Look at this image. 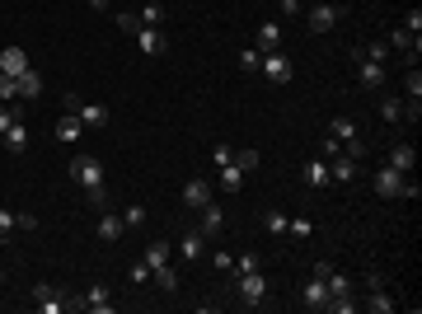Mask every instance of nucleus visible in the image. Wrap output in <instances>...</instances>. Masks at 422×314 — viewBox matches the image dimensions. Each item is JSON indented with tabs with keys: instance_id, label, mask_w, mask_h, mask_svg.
<instances>
[{
	"instance_id": "31",
	"label": "nucleus",
	"mask_w": 422,
	"mask_h": 314,
	"mask_svg": "<svg viewBox=\"0 0 422 314\" xmlns=\"http://www.w3.org/2000/svg\"><path fill=\"white\" fill-rule=\"evenodd\" d=\"M287 221H291V216L277 211V206H272V211H263V230H267V235H287Z\"/></svg>"
},
{
	"instance_id": "27",
	"label": "nucleus",
	"mask_w": 422,
	"mask_h": 314,
	"mask_svg": "<svg viewBox=\"0 0 422 314\" xmlns=\"http://www.w3.org/2000/svg\"><path fill=\"white\" fill-rule=\"evenodd\" d=\"M324 286H329V300H334V295H352V277H343V272H324Z\"/></svg>"
},
{
	"instance_id": "21",
	"label": "nucleus",
	"mask_w": 422,
	"mask_h": 314,
	"mask_svg": "<svg viewBox=\"0 0 422 314\" xmlns=\"http://www.w3.org/2000/svg\"><path fill=\"white\" fill-rule=\"evenodd\" d=\"M127 235V225H123V216H103V221H99V239H103V244H118V239H123Z\"/></svg>"
},
{
	"instance_id": "34",
	"label": "nucleus",
	"mask_w": 422,
	"mask_h": 314,
	"mask_svg": "<svg viewBox=\"0 0 422 314\" xmlns=\"http://www.w3.org/2000/svg\"><path fill=\"white\" fill-rule=\"evenodd\" d=\"M258 66H263V52H258V47H245V52H240V70H245V75H258Z\"/></svg>"
},
{
	"instance_id": "48",
	"label": "nucleus",
	"mask_w": 422,
	"mask_h": 314,
	"mask_svg": "<svg viewBox=\"0 0 422 314\" xmlns=\"http://www.w3.org/2000/svg\"><path fill=\"white\" fill-rule=\"evenodd\" d=\"M127 277L141 286V281H150V268H145V263H132V272H127Z\"/></svg>"
},
{
	"instance_id": "40",
	"label": "nucleus",
	"mask_w": 422,
	"mask_h": 314,
	"mask_svg": "<svg viewBox=\"0 0 422 314\" xmlns=\"http://www.w3.org/2000/svg\"><path fill=\"white\" fill-rule=\"evenodd\" d=\"M235 164L245 169V174H254V169L263 164V155H258V150H235Z\"/></svg>"
},
{
	"instance_id": "41",
	"label": "nucleus",
	"mask_w": 422,
	"mask_h": 314,
	"mask_svg": "<svg viewBox=\"0 0 422 314\" xmlns=\"http://www.w3.org/2000/svg\"><path fill=\"white\" fill-rule=\"evenodd\" d=\"M123 225H127V230H132V225H145V206H141V202H132V206L123 211Z\"/></svg>"
},
{
	"instance_id": "28",
	"label": "nucleus",
	"mask_w": 422,
	"mask_h": 314,
	"mask_svg": "<svg viewBox=\"0 0 422 314\" xmlns=\"http://www.w3.org/2000/svg\"><path fill=\"white\" fill-rule=\"evenodd\" d=\"M221 188L225 192H240V188H245V169L235 164V159H230V164H221Z\"/></svg>"
},
{
	"instance_id": "3",
	"label": "nucleus",
	"mask_w": 422,
	"mask_h": 314,
	"mask_svg": "<svg viewBox=\"0 0 422 314\" xmlns=\"http://www.w3.org/2000/svg\"><path fill=\"white\" fill-rule=\"evenodd\" d=\"M61 103H66V112H76V117H80L85 127H108V117H113L108 103H85L80 94H66Z\"/></svg>"
},
{
	"instance_id": "36",
	"label": "nucleus",
	"mask_w": 422,
	"mask_h": 314,
	"mask_svg": "<svg viewBox=\"0 0 422 314\" xmlns=\"http://www.w3.org/2000/svg\"><path fill=\"white\" fill-rule=\"evenodd\" d=\"M403 99H422V75H418V66H408V75H403Z\"/></svg>"
},
{
	"instance_id": "10",
	"label": "nucleus",
	"mask_w": 422,
	"mask_h": 314,
	"mask_svg": "<svg viewBox=\"0 0 422 314\" xmlns=\"http://www.w3.org/2000/svg\"><path fill=\"white\" fill-rule=\"evenodd\" d=\"M80 310H89V314H113V295H108V286H103V281H94V286L80 295Z\"/></svg>"
},
{
	"instance_id": "37",
	"label": "nucleus",
	"mask_w": 422,
	"mask_h": 314,
	"mask_svg": "<svg viewBox=\"0 0 422 314\" xmlns=\"http://www.w3.org/2000/svg\"><path fill=\"white\" fill-rule=\"evenodd\" d=\"M0 103H19V80L0 75Z\"/></svg>"
},
{
	"instance_id": "39",
	"label": "nucleus",
	"mask_w": 422,
	"mask_h": 314,
	"mask_svg": "<svg viewBox=\"0 0 422 314\" xmlns=\"http://www.w3.org/2000/svg\"><path fill=\"white\" fill-rule=\"evenodd\" d=\"M366 150H371V146L361 141V136H352V141H343V155H347V159H356V164L366 159Z\"/></svg>"
},
{
	"instance_id": "25",
	"label": "nucleus",
	"mask_w": 422,
	"mask_h": 314,
	"mask_svg": "<svg viewBox=\"0 0 422 314\" xmlns=\"http://www.w3.org/2000/svg\"><path fill=\"white\" fill-rule=\"evenodd\" d=\"M221 225H225V211L216 202H207V206H202V225H197V230H202V235H216Z\"/></svg>"
},
{
	"instance_id": "17",
	"label": "nucleus",
	"mask_w": 422,
	"mask_h": 314,
	"mask_svg": "<svg viewBox=\"0 0 422 314\" xmlns=\"http://www.w3.org/2000/svg\"><path fill=\"white\" fill-rule=\"evenodd\" d=\"M356 169H361V164H356V159H347L343 150H338V155H329V179H334V183H352Z\"/></svg>"
},
{
	"instance_id": "29",
	"label": "nucleus",
	"mask_w": 422,
	"mask_h": 314,
	"mask_svg": "<svg viewBox=\"0 0 422 314\" xmlns=\"http://www.w3.org/2000/svg\"><path fill=\"white\" fill-rule=\"evenodd\" d=\"M329 136H334L338 146H343V141H352V136H361V132H356V122H352V117H334V127H329Z\"/></svg>"
},
{
	"instance_id": "2",
	"label": "nucleus",
	"mask_w": 422,
	"mask_h": 314,
	"mask_svg": "<svg viewBox=\"0 0 422 314\" xmlns=\"http://www.w3.org/2000/svg\"><path fill=\"white\" fill-rule=\"evenodd\" d=\"M376 192L380 197H418V179L413 174H399V169H389V164H380L376 169Z\"/></svg>"
},
{
	"instance_id": "22",
	"label": "nucleus",
	"mask_w": 422,
	"mask_h": 314,
	"mask_svg": "<svg viewBox=\"0 0 422 314\" xmlns=\"http://www.w3.org/2000/svg\"><path fill=\"white\" fill-rule=\"evenodd\" d=\"M352 56H366V61H380V66H385V61H389L394 52H389L385 38H376V43H366V47H352Z\"/></svg>"
},
{
	"instance_id": "47",
	"label": "nucleus",
	"mask_w": 422,
	"mask_h": 314,
	"mask_svg": "<svg viewBox=\"0 0 422 314\" xmlns=\"http://www.w3.org/2000/svg\"><path fill=\"white\" fill-rule=\"evenodd\" d=\"M14 225H19V230H38V216L34 211H19V216H14Z\"/></svg>"
},
{
	"instance_id": "32",
	"label": "nucleus",
	"mask_w": 422,
	"mask_h": 314,
	"mask_svg": "<svg viewBox=\"0 0 422 314\" xmlns=\"http://www.w3.org/2000/svg\"><path fill=\"white\" fill-rule=\"evenodd\" d=\"M287 235L291 239H310L314 235V221H310V216H291V221H287Z\"/></svg>"
},
{
	"instance_id": "14",
	"label": "nucleus",
	"mask_w": 422,
	"mask_h": 314,
	"mask_svg": "<svg viewBox=\"0 0 422 314\" xmlns=\"http://www.w3.org/2000/svg\"><path fill=\"white\" fill-rule=\"evenodd\" d=\"M29 70V52L24 47H0V75H24Z\"/></svg>"
},
{
	"instance_id": "23",
	"label": "nucleus",
	"mask_w": 422,
	"mask_h": 314,
	"mask_svg": "<svg viewBox=\"0 0 422 314\" xmlns=\"http://www.w3.org/2000/svg\"><path fill=\"white\" fill-rule=\"evenodd\" d=\"M361 310H371V314H389V310H394V295L380 291V286H371V295L361 300Z\"/></svg>"
},
{
	"instance_id": "12",
	"label": "nucleus",
	"mask_w": 422,
	"mask_h": 314,
	"mask_svg": "<svg viewBox=\"0 0 422 314\" xmlns=\"http://www.w3.org/2000/svg\"><path fill=\"white\" fill-rule=\"evenodd\" d=\"M254 47L258 52H282V23L277 19H267V23H258V38H254Z\"/></svg>"
},
{
	"instance_id": "43",
	"label": "nucleus",
	"mask_w": 422,
	"mask_h": 314,
	"mask_svg": "<svg viewBox=\"0 0 422 314\" xmlns=\"http://www.w3.org/2000/svg\"><path fill=\"white\" fill-rule=\"evenodd\" d=\"M403 28H408V33H422V10H418V5L403 14Z\"/></svg>"
},
{
	"instance_id": "26",
	"label": "nucleus",
	"mask_w": 422,
	"mask_h": 314,
	"mask_svg": "<svg viewBox=\"0 0 422 314\" xmlns=\"http://www.w3.org/2000/svg\"><path fill=\"white\" fill-rule=\"evenodd\" d=\"M150 277H155V286H160L165 295H174V291H178V272H174V263H160Z\"/></svg>"
},
{
	"instance_id": "30",
	"label": "nucleus",
	"mask_w": 422,
	"mask_h": 314,
	"mask_svg": "<svg viewBox=\"0 0 422 314\" xmlns=\"http://www.w3.org/2000/svg\"><path fill=\"white\" fill-rule=\"evenodd\" d=\"M141 23L145 28H160V23H165V5H160V0H145L141 5Z\"/></svg>"
},
{
	"instance_id": "7",
	"label": "nucleus",
	"mask_w": 422,
	"mask_h": 314,
	"mask_svg": "<svg viewBox=\"0 0 422 314\" xmlns=\"http://www.w3.org/2000/svg\"><path fill=\"white\" fill-rule=\"evenodd\" d=\"M207 202H216V188H211L207 179H188V188H183V206H188V211H202Z\"/></svg>"
},
{
	"instance_id": "8",
	"label": "nucleus",
	"mask_w": 422,
	"mask_h": 314,
	"mask_svg": "<svg viewBox=\"0 0 422 314\" xmlns=\"http://www.w3.org/2000/svg\"><path fill=\"white\" fill-rule=\"evenodd\" d=\"M132 38H136V52H141V56H165V47H169V38L160 33V28H145V23L136 28Z\"/></svg>"
},
{
	"instance_id": "16",
	"label": "nucleus",
	"mask_w": 422,
	"mask_h": 314,
	"mask_svg": "<svg viewBox=\"0 0 422 314\" xmlns=\"http://www.w3.org/2000/svg\"><path fill=\"white\" fill-rule=\"evenodd\" d=\"M300 305H305V310H324V305H329V286H324V277H310V281H305Z\"/></svg>"
},
{
	"instance_id": "20",
	"label": "nucleus",
	"mask_w": 422,
	"mask_h": 314,
	"mask_svg": "<svg viewBox=\"0 0 422 314\" xmlns=\"http://www.w3.org/2000/svg\"><path fill=\"white\" fill-rule=\"evenodd\" d=\"M19 80V103H34L38 94H43V75H38V66H29L24 75H14Z\"/></svg>"
},
{
	"instance_id": "51",
	"label": "nucleus",
	"mask_w": 422,
	"mask_h": 314,
	"mask_svg": "<svg viewBox=\"0 0 422 314\" xmlns=\"http://www.w3.org/2000/svg\"><path fill=\"white\" fill-rule=\"evenodd\" d=\"M85 5H89V10H99V14H108V5H113V0H85Z\"/></svg>"
},
{
	"instance_id": "45",
	"label": "nucleus",
	"mask_w": 422,
	"mask_h": 314,
	"mask_svg": "<svg viewBox=\"0 0 422 314\" xmlns=\"http://www.w3.org/2000/svg\"><path fill=\"white\" fill-rule=\"evenodd\" d=\"M211 159H216V169L230 164V159H235V146H216V150H211Z\"/></svg>"
},
{
	"instance_id": "52",
	"label": "nucleus",
	"mask_w": 422,
	"mask_h": 314,
	"mask_svg": "<svg viewBox=\"0 0 422 314\" xmlns=\"http://www.w3.org/2000/svg\"><path fill=\"white\" fill-rule=\"evenodd\" d=\"M0 286H5V268H0Z\"/></svg>"
},
{
	"instance_id": "33",
	"label": "nucleus",
	"mask_w": 422,
	"mask_h": 314,
	"mask_svg": "<svg viewBox=\"0 0 422 314\" xmlns=\"http://www.w3.org/2000/svg\"><path fill=\"white\" fill-rule=\"evenodd\" d=\"M263 268V258H258V253H240V258L230 263V277H245V272H258Z\"/></svg>"
},
{
	"instance_id": "46",
	"label": "nucleus",
	"mask_w": 422,
	"mask_h": 314,
	"mask_svg": "<svg viewBox=\"0 0 422 314\" xmlns=\"http://www.w3.org/2000/svg\"><path fill=\"white\" fill-rule=\"evenodd\" d=\"M277 10H282V19H296V14H300V0H277Z\"/></svg>"
},
{
	"instance_id": "11",
	"label": "nucleus",
	"mask_w": 422,
	"mask_h": 314,
	"mask_svg": "<svg viewBox=\"0 0 422 314\" xmlns=\"http://www.w3.org/2000/svg\"><path fill=\"white\" fill-rule=\"evenodd\" d=\"M356 85H361V90H380V85H385V66H380V61H366V56H356Z\"/></svg>"
},
{
	"instance_id": "44",
	"label": "nucleus",
	"mask_w": 422,
	"mask_h": 314,
	"mask_svg": "<svg viewBox=\"0 0 422 314\" xmlns=\"http://www.w3.org/2000/svg\"><path fill=\"white\" fill-rule=\"evenodd\" d=\"M118 28H123V33H136V28H141V14H118Z\"/></svg>"
},
{
	"instance_id": "5",
	"label": "nucleus",
	"mask_w": 422,
	"mask_h": 314,
	"mask_svg": "<svg viewBox=\"0 0 422 314\" xmlns=\"http://www.w3.org/2000/svg\"><path fill=\"white\" fill-rule=\"evenodd\" d=\"M258 70H263V80H267V85H287V80L296 75V66H291V56H287V52H267Z\"/></svg>"
},
{
	"instance_id": "49",
	"label": "nucleus",
	"mask_w": 422,
	"mask_h": 314,
	"mask_svg": "<svg viewBox=\"0 0 422 314\" xmlns=\"http://www.w3.org/2000/svg\"><path fill=\"white\" fill-rule=\"evenodd\" d=\"M230 263H235V258H230V253H225V248H221V253H211V268H221V272H230Z\"/></svg>"
},
{
	"instance_id": "35",
	"label": "nucleus",
	"mask_w": 422,
	"mask_h": 314,
	"mask_svg": "<svg viewBox=\"0 0 422 314\" xmlns=\"http://www.w3.org/2000/svg\"><path fill=\"white\" fill-rule=\"evenodd\" d=\"M380 117L385 122H403V99H380Z\"/></svg>"
},
{
	"instance_id": "9",
	"label": "nucleus",
	"mask_w": 422,
	"mask_h": 314,
	"mask_svg": "<svg viewBox=\"0 0 422 314\" xmlns=\"http://www.w3.org/2000/svg\"><path fill=\"white\" fill-rule=\"evenodd\" d=\"M174 248L183 253V263H197V258H207V235H202V230H183Z\"/></svg>"
},
{
	"instance_id": "15",
	"label": "nucleus",
	"mask_w": 422,
	"mask_h": 314,
	"mask_svg": "<svg viewBox=\"0 0 422 314\" xmlns=\"http://www.w3.org/2000/svg\"><path fill=\"white\" fill-rule=\"evenodd\" d=\"M52 132H56V141H61V146H76V141H80V132H85V122H80L76 112H61Z\"/></svg>"
},
{
	"instance_id": "6",
	"label": "nucleus",
	"mask_w": 422,
	"mask_h": 314,
	"mask_svg": "<svg viewBox=\"0 0 422 314\" xmlns=\"http://www.w3.org/2000/svg\"><path fill=\"white\" fill-rule=\"evenodd\" d=\"M338 19H343V5H310V14H305L310 33H329Z\"/></svg>"
},
{
	"instance_id": "4",
	"label": "nucleus",
	"mask_w": 422,
	"mask_h": 314,
	"mask_svg": "<svg viewBox=\"0 0 422 314\" xmlns=\"http://www.w3.org/2000/svg\"><path fill=\"white\" fill-rule=\"evenodd\" d=\"M235 291H240V300L254 310V305H263V300H267V291H272V286H267L263 268H258V272H245V277H235Z\"/></svg>"
},
{
	"instance_id": "50",
	"label": "nucleus",
	"mask_w": 422,
	"mask_h": 314,
	"mask_svg": "<svg viewBox=\"0 0 422 314\" xmlns=\"http://www.w3.org/2000/svg\"><path fill=\"white\" fill-rule=\"evenodd\" d=\"M338 150H343V146H338L334 136H324V146H319V155H324V159H329V155H338Z\"/></svg>"
},
{
	"instance_id": "1",
	"label": "nucleus",
	"mask_w": 422,
	"mask_h": 314,
	"mask_svg": "<svg viewBox=\"0 0 422 314\" xmlns=\"http://www.w3.org/2000/svg\"><path fill=\"white\" fill-rule=\"evenodd\" d=\"M71 179H76V188H85V197L94 206L108 197V169H103L99 155H76L71 159Z\"/></svg>"
},
{
	"instance_id": "24",
	"label": "nucleus",
	"mask_w": 422,
	"mask_h": 314,
	"mask_svg": "<svg viewBox=\"0 0 422 314\" xmlns=\"http://www.w3.org/2000/svg\"><path fill=\"white\" fill-rule=\"evenodd\" d=\"M169 253H174V244H169V239H150V248H145V268L155 272L160 263H169Z\"/></svg>"
},
{
	"instance_id": "19",
	"label": "nucleus",
	"mask_w": 422,
	"mask_h": 314,
	"mask_svg": "<svg viewBox=\"0 0 422 314\" xmlns=\"http://www.w3.org/2000/svg\"><path fill=\"white\" fill-rule=\"evenodd\" d=\"M0 141H5V150H10V155H24V150H29V141H34V136H29V122L19 117V122H14L10 132L0 136Z\"/></svg>"
},
{
	"instance_id": "42",
	"label": "nucleus",
	"mask_w": 422,
	"mask_h": 314,
	"mask_svg": "<svg viewBox=\"0 0 422 314\" xmlns=\"http://www.w3.org/2000/svg\"><path fill=\"white\" fill-rule=\"evenodd\" d=\"M14 230H19V225H14V211H5V206H0V239H10Z\"/></svg>"
},
{
	"instance_id": "38",
	"label": "nucleus",
	"mask_w": 422,
	"mask_h": 314,
	"mask_svg": "<svg viewBox=\"0 0 422 314\" xmlns=\"http://www.w3.org/2000/svg\"><path fill=\"white\" fill-rule=\"evenodd\" d=\"M19 117H24V103H10V108H0V136L10 132V127L19 122Z\"/></svg>"
},
{
	"instance_id": "18",
	"label": "nucleus",
	"mask_w": 422,
	"mask_h": 314,
	"mask_svg": "<svg viewBox=\"0 0 422 314\" xmlns=\"http://www.w3.org/2000/svg\"><path fill=\"white\" fill-rule=\"evenodd\" d=\"M305 188H334V179H329V159L314 155L310 164H305Z\"/></svg>"
},
{
	"instance_id": "13",
	"label": "nucleus",
	"mask_w": 422,
	"mask_h": 314,
	"mask_svg": "<svg viewBox=\"0 0 422 314\" xmlns=\"http://www.w3.org/2000/svg\"><path fill=\"white\" fill-rule=\"evenodd\" d=\"M389 169H399V174H413V164H418V150L408 146V141H394L389 146V159H385Z\"/></svg>"
}]
</instances>
